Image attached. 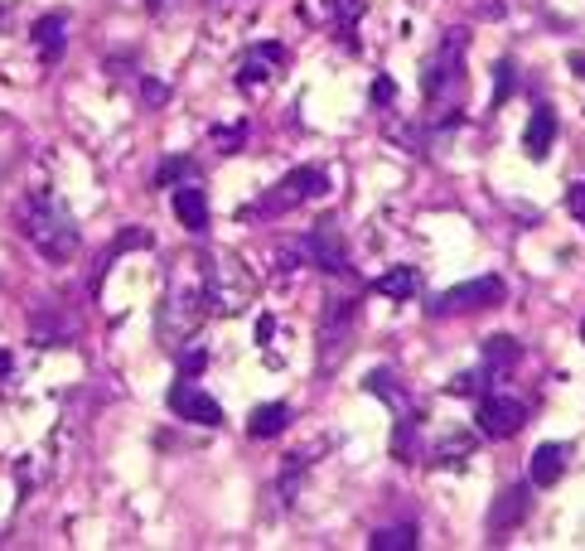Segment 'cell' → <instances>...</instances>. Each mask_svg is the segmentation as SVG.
I'll list each match as a JSON object with an SVG mask.
<instances>
[{"instance_id": "cb8c5ba5", "label": "cell", "mask_w": 585, "mask_h": 551, "mask_svg": "<svg viewBox=\"0 0 585 551\" xmlns=\"http://www.w3.org/2000/svg\"><path fill=\"white\" fill-rule=\"evenodd\" d=\"M489 387H494V373H489V367H479V373H460V377H450V383H445L450 397H484Z\"/></svg>"}, {"instance_id": "7402d4cb", "label": "cell", "mask_w": 585, "mask_h": 551, "mask_svg": "<svg viewBox=\"0 0 585 551\" xmlns=\"http://www.w3.org/2000/svg\"><path fill=\"white\" fill-rule=\"evenodd\" d=\"M151 232H141V228H126V232H121V238L112 242V252H107L102 256V262H97V276H92V286H102V280H107V272H112V262H117V256L121 252H136V247H151Z\"/></svg>"}, {"instance_id": "3957f363", "label": "cell", "mask_w": 585, "mask_h": 551, "mask_svg": "<svg viewBox=\"0 0 585 551\" xmlns=\"http://www.w3.org/2000/svg\"><path fill=\"white\" fill-rule=\"evenodd\" d=\"M199 286H203V305L209 315H242L257 300V276L238 262V256H203L199 266Z\"/></svg>"}, {"instance_id": "d6986e66", "label": "cell", "mask_w": 585, "mask_h": 551, "mask_svg": "<svg viewBox=\"0 0 585 551\" xmlns=\"http://www.w3.org/2000/svg\"><path fill=\"white\" fill-rule=\"evenodd\" d=\"M286 421H290V407L286 401H266V407H252L247 416V436L252 440H276L286 431Z\"/></svg>"}, {"instance_id": "d4e9b609", "label": "cell", "mask_w": 585, "mask_h": 551, "mask_svg": "<svg viewBox=\"0 0 585 551\" xmlns=\"http://www.w3.org/2000/svg\"><path fill=\"white\" fill-rule=\"evenodd\" d=\"M514 58H498V68H494V82H498V88H494V102H489V112H498V107H504L508 102V97H514V88H518V78H514Z\"/></svg>"}, {"instance_id": "4fadbf2b", "label": "cell", "mask_w": 585, "mask_h": 551, "mask_svg": "<svg viewBox=\"0 0 585 551\" xmlns=\"http://www.w3.org/2000/svg\"><path fill=\"white\" fill-rule=\"evenodd\" d=\"M528 508H532V488H528V484L504 488V494L494 498V508H489V518H484V528H489L494 537L514 532V528H522V522H528Z\"/></svg>"}, {"instance_id": "83f0119b", "label": "cell", "mask_w": 585, "mask_h": 551, "mask_svg": "<svg viewBox=\"0 0 585 551\" xmlns=\"http://www.w3.org/2000/svg\"><path fill=\"white\" fill-rule=\"evenodd\" d=\"M393 102H397V82L387 78V73H377L373 78V107L377 112H393Z\"/></svg>"}, {"instance_id": "5b68a950", "label": "cell", "mask_w": 585, "mask_h": 551, "mask_svg": "<svg viewBox=\"0 0 585 551\" xmlns=\"http://www.w3.org/2000/svg\"><path fill=\"white\" fill-rule=\"evenodd\" d=\"M320 194H329V175L320 165H300V169H290V175L276 179L266 199L242 208V218H282V213H290V208L320 199Z\"/></svg>"}, {"instance_id": "52a82bcc", "label": "cell", "mask_w": 585, "mask_h": 551, "mask_svg": "<svg viewBox=\"0 0 585 551\" xmlns=\"http://www.w3.org/2000/svg\"><path fill=\"white\" fill-rule=\"evenodd\" d=\"M353 324H358V300H349V296L324 300L320 329H314V344H320V373L344 363V353L353 344Z\"/></svg>"}, {"instance_id": "d6a6232c", "label": "cell", "mask_w": 585, "mask_h": 551, "mask_svg": "<svg viewBox=\"0 0 585 551\" xmlns=\"http://www.w3.org/2000/svg\"><path fill=\"white\" fill-rule=\"evenodd\" d=\"M145 5H151V10H165V5H169V0H145Z\"/></svg>"}, {"instance_id": "7c38bea8", "label": "cell", "mask_w": 585, "mask_h": 551, "mask_svg": "<svg viewBox=\"0 0 585 551\" xmlns=\"http://www.w3.org/2000/svg\"><path fill=\"white\" fill-rule=\"evenodd\" d=\"M30 44H34V54H40L44 68L64 64V48H68V15L64 10H44V15L30 24Z\"/></svg>"}, {"instance_id": "8fae6325", "label": "cell", "mask_w": 585, "mask_h": 551, "mask_svg": "<svg viewBox=\"0 0 585 551\" xmlns=\"http://www.w3.org/2000/svg\"><path fill=\"white\" fill-rule=\"evenodd\" d=\"M282 68H286V44H257V48H247V54H242V64H238V88L242 92H257Z\"/></svg>"}, {"instance_id": "484cf974", "label": "cell", "mask_w": 585, "mask_h": 551, "mask_svg": "<svg viewBox=\"0 0 585 551\" xmlns=\"http://www.w3.org/2000/svg\"><path fill=\"white\" fill-rule=\"evenodd\" d=\"M194 175V161H185V155H169V161L155 169V189H169V184H179V179H189Z\"/></svg>"}, {"instance_id": "2e32d148", "label": "cell", "mask_w": 585, "mask_h": 551, "mask_svg": "<svg viewBox=\"0 0 585 551\" xmlns=\"http://www.w3.org/2000/svg\"><path fill=\"white\" fill-rule=\"evenodd\" d=\"M552 145H556V112L552 107H538L528 117V131H522V151H528V161H547Z\"/></svg>"}, {"instance_id": "1f68e13d", "label": "cell", "mask_w": 585, "mask_h": 551, "mask_svg": "<svg viewBox=\"0 0 585 551\" xmlns=\"http://www.w3.org/2000/svg\"><path fill=\"white\" fill-rule=\"evenodd\" d=\"M10 367H15V359H10V353H0V383L10 377Z\"/></svg>"}, {"instance_id": "9a60e30c", "label": "cell", "mask_w": 585, "mask_h": 551, "mask_svg": "<svg viewBox=\"0 0 585 551\" xmlns=\"http://www.w3.org/2000/svg\"><path fill=\"white\" fill-rule=\"evenodd\" d=\"M175 218H179V228H189L194 238H203V232H209V194H203L199 184H179L175 189Z\"/></svg>"}, {"instance_id": "4316f807", "label": "cell", "mask_w": 585, "mask_h": 551, "mask_svg": "<svg viewBox=\"0 0 585 551\" xmlns=\"http://www.w3.org/2000/svg\"><path fill=\"white\" fill-rule=\"evenodd\" d=\"M213 145L223 155H238L242 145H247V121H238V126H213Z\"/></svg>"}, {"instance_id": "603a6c76", "label": "cell", "mask_w": 585, "mask_h": 551, "mask_svg": "<svg viewBox=\"0 0 585 551\" xmlns=\"http://www.w3.org/2000/svg\"><path fill=\"white\" fill-rule=\"evenodd\" d=\"M417 542H421V537H417V528L407 522V528H383V532H373V537H368V551H417Z\"/></svg>"}, {"instance_id": "6da1fadb", "label": "cell", "mask_w": 585, "mask_h": 551, "mask_svg": "<svg viewBox=\"0 0 585 551\" xmlns=\"http://www.w3.org/2000/svg\"><path fill=\"white\" fill-rule=\"evenodd\" d=\"M20 228L48 262H68V256H78V247H82L78 223H73V213L54 194H30L20 208Z\"/></svg>"}, {"instance_id": "8992f818", "label": "cell", "mask_w": 585, "mask_h": 551, "mask_svg": "<svg viewBox=\"0 0 585 551\" xmlns=\"http://www.w3.org/2000/svg\"><path fill=\"white\" fill-rule=\"evenodd\" d=\"M508 296V286L498 276H474V280H460V286L450 290H435L431 300H426V315L431 320H445V315H474V310H489Z\"/></svg>"}, {"instance_id": "44dd1931", "label": "cell", "mask_w": 585, "mask_h": 551, "mask_svg": "<svg viewBox=\"0 0 585 551\" xmlns=\"http://www.w3.org/2000/svg\"><path fill=\"white\" fill-rule=\"evenodd\" d=\"M522 363V344L518 339H508V334H494V339H484V367L498 377V373H514V367Z\"/></svg>"}, {"instance_id": "5bb4252c", "label": "cell", "mask_w": 585, "mask_h": 551, "mask_svg": "<svg viewBox=\"0 0 585 551\" xmlns=\"http://www.w3.org/2000/svg\"><path fill=\"white\" fill-rule=\"evenodd\" d=\"M566 460H571V450L556 445V440H547V445L532 450V460H528V480H532V488H556V484H562Z\"/></svg>"}, {"instance_id": "e0dca14e", "label": "cell", "mask_w": 585, "mask_h": 551, "mask_svg": "<svg viewBox=\"0 0 585 551\" xmlns=\"http://www.w3.org/2000/svg\"><path fill=\"white\" fill-rule=\"evenodd\" d=\"M324 15L334 24V34L349 48H358V20L368 15V0H324Z\"/></svg>"}, {"instance_id": "277c9868", "label": "cell", "mask_w": 585, "mask_h": 551, "mask_svg": "<svg viewBox=\"0 0 585 551\" xmlns=\"http://www.w3.org/2000/svg\"><path fill=\"white\" fill-rule=\"evenodd\" d=\"M203 315H209V305H203V286H169L165 300H161V315H155V339H161L165 349H185L194 334H199Z\"/></svg>"}, {"instance_id": "f1b7e54d", "label": "cell", "mask_w": 585, "mask_h": 551, "mask_svg": "<svg viewBox=\"0 0 585 551\" xmlns=\"http://www.w3.org/2000/svg\"><path fill=\"white\" fill-rule=\"evenodd\" d=\"M566 213L576 218V223H585V179H581V184H571V194H566Z\"/></svg>"}, {"instance_id": "4dcf8cb0", "label": "cell", "mask_w": 585, "mask_h": 551, "mask_svg": "<svg viewBox=\"0 0 585 551\" xmlns=\"http://www.w3.org/2000/svg\"><path fill=\"white\" fill-rule=\"evenodd\" d=\"M272 334H276V320H272V315H262V324H257V339L266 344V339H272Z\"/></svg>"}, {"instance_id": "836d02e7", "label": "cell", "mask_w": 585, "mask_h": 551, "mask_svg": "<svg viewBox=\"0 0 585 551\" xmlns=\"http://www.w3.org/2000/svg\"><path fill=\"white\" fill-rule=\"evenodd\" d=\"M581 344H585V320H581Z\"/></svg>"}, {"instance_id": "f546056e", "label": "cell", "mask_w": 585, "mask_h": 551, "mask_svg": "<svg viewBox=\"0 0 585 551\" xmlns=\"http://www.w3.org/2000/svg\"><path fill=\"white\" fill-rule=\"evenodd\" d=\"M203 363H209V353H203V349H189L185 344V363H179V377H189V373H199V367Z\"/></svg>"}, {"instance_id": "ac0fdd59", "label": "cell", "mask_w": 585, "mask_h": 551, "mask_svg": "<svg viewBox=\"0 0 585 551\" xmlns=\"http://www.w3.org/2000/svg\"><path fill=\"white\" fill-rule=\"evenodd\" d=\"M363 392H368V397H377V401H387V407H393V416L397 411H411V392L397 383L393 367H373V373L363 377Z\"/></svg>"}, {"instance_id": "9c48e42d", "label": "cell", "mask_w": 585, "mask_h": 551, "mask_svg": "<svg viewBox=\"0 0 585 551\" xmlns=\"http://www.w3.org/2000/svg\"><path fill=\"white\" fill-rule=\"evenodd\" d=\"M522 421H528V407H522L518 397H504V392H484L479 397V411H474V426H479V436L489 440H508L522 431Z\"/></svg>"}, {"instance_id": "ffe728a7", "label": "cell", "mask_w": 585, "mask_h": 551, "mask_svg": "<svg viewBox=\"0 0 585 551\" xmlns=\"http://www.w3.org/2000/svg\"><path fill=\"white\" fill-rule=\"evenodd\" d=\"M417 290H421V276L411 266H393V272H383L373 280V296H387V300H411Z\"/></svg>"}, {"instance_id": "7a4b0ae2", "label": "cell", "mask_w": 585, "mask_h": 551, "mask_svg": "<svg viewBox=\"0 0 585 551\" xmlns=\"http://www.w3.org/2000/svg\"><path fill=\"white\" fill-rule=\"evenodd\" d=\"M465 48H470V34L465 30H445V40L435 44V54L426 58L421 68V97L431 112H445L465 97Z\"/></svg>"}, {"instance_id": "30bf717a", "label": "cell", "mask_w": 585, "mask_h": 551, "mask_svg": "<svg viewBox=\"0 0 585 551\" xmlns=\"http://www.w3.org/2000/svg\"><path fill=\"white\" fill-rule=\"evenodd\" d=\"M165 401H169V411H175L179 421H194V426H223V407H218V401H213L203 387H194L189 377H179V383L165 392Z\"/></svg>"}, {"instance_id": "ba28073f", "label": "cell", "mask_w": 585, "mask_h": 551, "mask_svg": "<svg viewBox=\"0 0 585 551\" xmlns=\"http://www.w3.org/2000/svg\"><path fill=\"white\" fill-rule=\"evenodd\" d=\"M305 262L320 266L324 276H349V247H344V232H339L334 218H320L310 232L300 238Z\"/></svg>"}]
</instances>
